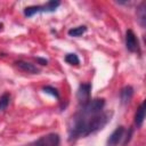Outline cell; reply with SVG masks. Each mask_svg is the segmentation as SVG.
<instances>
[{"label":"cell","mask_w":146,"mask_h":146,"mask_svg":"<svg viewBox=\"0 0 146 146\" xmlns=\"http://www.w3.org/2000/svg\"><path fill=\"white\" fill-rule=\"evenodd\" d=\"M36 60H38L41 65H47V64H48V60H47V59H44V58H41V57H38V58H36Z\"/></svg>","instance_id":"cell-17"},{"label":"cell","mask_w":146,"mask_h":146,"mask_svg":"<svg viewBox=\"0 0 146 146\" xmlns=\"http://www.w3.org/2000/svg\"><path fill=\"white\" fill-rule=\"evenodd\" d=\"M123 133H124V128L123 127H117L111 135H110V137H108V139H107V145L108 146H116L120 141H121V139L123 138Z\"/></svg>","instance_id":"cell-6"},{"label":"cell","mask_w":146,"mask_h":146,"mask_svg":"<svg viewBox=\"0 0 146 146\" xmlns=\"http://www.w3.org/2000/svg\"><path fill=\"white\" fill-rule=\"evenodd\" d=\"M15 64H16V66H17L21 71L26 72V73L38 74V73L40 72V70H39L35 65H33V64H31V63H27V62H24V60H18V62H16Z\"/></svg>","instance_id":"cell-7"},{"label":"cell","mask_w":146,"mask_h":146,"mask_svg":"<svg viewBox=\"0 0 146 146\" xmlns=\"http://www.w3.org/2000/svg\"><path fill=\"white\" fill-rule=\"evenodd\" d=\"M137 19L143 27L146 25V3L145 2H141L137 9Z\"/></svg>","instance_id":"cell-10"},{"label":"cell","mask_w":146,"mask_h":146,"mask_svg":"<svg viewBox=\"0 0 146 146\" xmlns=\"http://www.w3.org/2000/svg\"><path fill=\"white\" fill-rule=\"evenodd\" d=\"M110 120L107 113H98L94 115H87L82 112L75 114L70 122V140L86 137L99 129H102Z\"/></svg>","instance_id":"cell-1"},{"label":"cell","mask_w":146,"mask_h":146,"mask_svg":"<svg viewBox=\"0 0 146 146\" xmlns=\"http://www.w3.org/2000/svg\"><path fill=\"white\" fill-rule=\"evenodd\" d=\"M9 100H10V95L8 92L3 94L0 97V111H5L7 108V106L9 105Z\"/></svg>","instance_id":"cell-14"},{"label":"cell","mask_w":146,"mask_h":146,"mask_svg":"<svg viewBox=\"0 0 146 146\" xmlns=\"http://www.w3.org/2000/svg\"><path fill=\"white\" fill-rule=\"evenodd\" d=\"M42 90H43L46 94H50L51 96H54V97H56V98H59V94H58L57 89L54 88V87H51V86H46V87L42 88Z\"/></svg>","instance_id":"cell-16"},{"label":"cell","mask_w":146,"mask_h":146,"mask_svg":"<svg viewBox=\"0 0 146 146\" xmlns=\"http://www.w3.org/2000/svg\"><path fill=\"white\" fill-rule=\"evenodd\" d=\"M65 62L68 63V64H71V65H78L80 63L79 57L75 54H67L65 56Z\"/></svg>","instance_id":"cell-15"},{"label":"cell","mask_w":146,"mask_h":146,"mask_svg":"<svg viewBox=\"0 0 146 146\" xmlns=\"http://www.w3.org/2000/svg\"><path fill=\"white\" fill-rule=\"evenodd\" d=\"M133 96V88L131 86H125L121 89V92H120V98H121V103L122 104H128L131 98Z\"/></svg>","instance_id":"cell-8"},{"label":"cell","mask_w":146,"mask_h":146,"mask_svg":"<svg viewBox=\"0 0 146 146\" xmlns=\"http://www.w3.org/2000/svg\"><path fill=\"white\" fill-rule=\"evenodd\" d=\"M60 138L57 133H48L35 141V146H59Z\"/></svg>","instance_id":"cell-3"},{"label":"cell","mask_w":146,"mask_h":146,"mask_svg":"<svg viewBox=\"0 0 146 146\" xmlns=\"http://www.w3.org/2000/svg\"><path fill=\"white\" fill-rule=\"evenodd\" d=\"M86 31H87V27H86L84 25H81V26L73 27V29L68 30L67 33H68V35H71V36H80V35H82Z\"/></svg>","instance_id":"cell-13"},{"label":"cell","mask_w":146,"mask_h":146,"mask_svg":"<svg viewBox=\"0 0 146 146\" xmlns=\"http://www.w3.org/2000/svg\"><path fill=\"white\" fill-rule=\"evenodd\" d=\"M104 105H105V100L103 98H96V99L89 100L87 104L82 105V110L80 112H82L83 114H87V115L98 114L102 112Z\"/></svg>","instance_id":"cell-2"},{"label":"cell","mask_w":146,"mask_h":146,"mask_svg":"<svg viewBox=\"0 0 146 146\" xmlns=\"http://www.w3.org/2000/svg\"><path fill=\"white\" fill-rule=\"evenodd\" d=\"M60 5L59 1H55V0H51V1H48L46 5L42 6V13H52L57 9V7Z\"/></svg>","instance_id":"cell-11"},{"label":"cell","mask_w":146,"mask_h":146,"mask_svg":"<svg viewBox=\"0 0 146 146\" xmlns=\"http://www.w3.org/2000/svg\"><path fill=\"white\" fill-rule=\"evenodd\" d=\"M145 119V102H143L140 104V106L138 107L136 114H135V123L137 127H141L143 122Z\"/></svg>","instance_id":"cell-9"},{"label":"cell","mask_w":146,"mask_h":146,"mask_svg":"<svg viewBox=\"0 0 146 146\" xmlns=\"http://www.w3.org/2000/svg\"><path fill=\"white\" fill-rule=\"evenodd\" d=\"M2 26H3V25H2V23H0V31L2 30Z\"/></svg>","instance_id":"cell-18"},{"label":"cell","mask_w":146,"mask_h":146,"mask_svg":"<svg viewBox=\"0 0 146 146\" xmlns=\"http://www.w3.org/2000/svg\"><path fill=\"white\" fill-rule=\"evenodd\" d=\"M125 46L127 49L131 52H135L138 49V40L132 30H128L125 32Z\"/></svg>","instance_id":"cell-5"},{"label":"cell","mask_w":146,"mask_h":146,"mask_svg":"<svg viewBox=\"0 0 146 146\" xmlns=\"http://www.w3.org/2000/svg\"><path fill=\"white\" fill-rule=\"evenodd\" d=\"M90 89H91V86L89 83L80 84V87L78 89V92H76V98L82 105L87 104L90 100Z\"/></svg>","instance_id":"cell-4"},{"label":"cell","mask_w":146,"mask_h":146,"mask_svg":"<svg viewBox=\"0 0 146 146\" xmlns=\"http://www.w3.org/2000/svg\"><path fill=\"white\" fill-rule=\"evenodd\" d=\"M40 11H42V6H29L24 9V15L27 17H31L34 14L40 13Z\"/></svg>","instance_id":"cell-12"}]
</instances>
